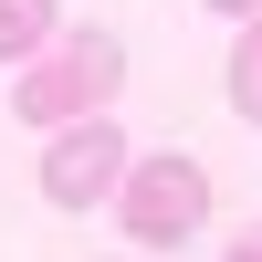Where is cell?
Returning <instances> with one entry per match:
<instances>
[{"label":"cell","mask_w":262,"mask_h":262,"mask_svg":"<svg viewBox=\"0 0 262 262\" xmlns=\"http://www.w3.org/2000/svg\"><path fill=\"white\" fill-rule=\"evenodd\" d=\"M200 11H221V21H252V11H262V0H200Z\"/></svg>","instance_id":"obj_6"},{"label":"cell","mask_w":262,"mask_h":262,"mask_svg":"<svg viewBox=\"0 0 262 262\" xmlns=\"http://www.w3.org/2000/svg\"><path fill=\"white\" fill-rule=\"evenodd\" d=\"M116 221H126V242H137V252H189V231L210 221V168L189 158V147L137 158V168H126V189H116Z\"/></svg>","instance_id":"obj_2"},{"label":"cell","mask_w":262,"mask_h":262,"mask_svg":"<svg viewBox=\"0 0 262 262\" xmlns=\"http://www.w3.org/2000/svg\"><path fill=\"white\" fill-rule=\"evenodd\" d=\"M221 95H231V116L262 126V11L242 21V42H231V63H221Z\"/></svg>","instance_id":"obj_5"},{"label":"cell","mask_w":262,"mask_h":262,"mask_svg":"<svg viewBox=\"0 0 262 262\" xmlns=\"http://www.w3.org/2000/svg\"><path fill=\"white\" fill-rule=\"evenodd\" d=\"M126 84V42L116 32H53V53L21 63V126H74V116H105Z\"/></svg>","instance_id":"obj_1"},{"label":"cell","mask_w":262,"mask_h":262,"mask_svg":"<svg viewBox=\"0 0 262 262\" xmlns=\"http://www.w3.org/2000/svg\"><path fill=\"white\" fill-rule=\"evenodd\" d=\"M221 262H262V231H242V242H231V252H221Z\"/></svg>","instance_id":"obj_7"},{"label":"cell","mask_w":262,"mask_h":262,"mask_svg":"<svg viewBox=\"0 0 262 262\" xmlns=\"http://www.w3.org/2000/svg\"><path fill=\"white\" fill-rule=\"evenodd\" d=\"M53 32H63V11L53 0H0V63H32V53H53Z\"/></svg>","instance_id":"obj_4"},{"label":"cell","mask_w":262,"mask_h":262,"mask_svg":"<svg viewBox=\"0 0 262 262\" xmlns=\"http://www.w3.org/2000/svg\"><path fill=\"white\" fill-rule=\"evenodd\" d=\"M126 126L116 116H74V126H53V147H42V200L53 210H105L126 189Z\"/></svg>","instance_id":"obj_3"}]
</instances>
